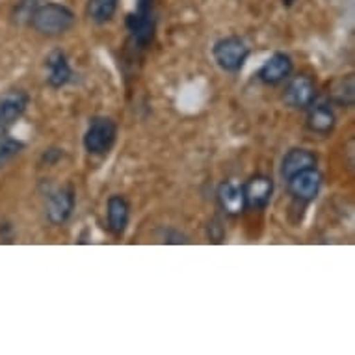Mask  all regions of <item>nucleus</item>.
Here are the masks:
<instances>
[{"label":"nucleus","instance_id":"f3484780","mask_svg":"<svg viewBox=\"0 0 355 355\" xmlns=\"http://www.w3.org/2000/svg\"><path fill=\"white\" fill-rule=\"evenodd\" d=\"M331 99L333 103H337L343 108L354 106V76L349 75L346 78H340V80L335 82L331 92Z\"/></svg>","mask_w":355,"mask_h":355},{"label":"nucleus","instance_id":"39448f33","mask_svg":"<svg viewBox=\"0 0 355 355\" xmlns=\"http://www.w3.org/2000/svg\"><path fill=\"white\" fill-rule=\"evenodd\" d=\"M322 184H324V177L318 168L303 169L286 179L288 193L302 203H313L320 193Z\"/></svg>","mask_w":355,"mask_h":355},{"label":"nucleus","instance_id":"f03ea898","mask_svg":"<svg viewBox=\"0 0 355 355\" xmlns=\"http://www.w3.org/2000/svg\"><path fill=\"white\" fill-rule=\"evenodd\" d=\"M127 30L135 45L147 49L157 34V4L155 0H138L136 10L127 15Z\"/></svg>","mask_w":355,"mask_h":355},{"label":"nucleus","instance_id":"0eeeda50","mask_svg":"<svg viewBox=\"0 0 355 355\" xmlns=\"http://www.w3.org/2000/svg\"><path fill=\"white\" fill-rule=\"evenodd\" d=\"M316 101V84L309 75H297L288 80L283 103L294 110H307Z\"/></svg>","mask_w":355,"mask_h":355},{"label":"nucleus","instance_id":"1a4fd4ad","mask_svg":"<svg viewBox=\"0 0 355 355\" xmlns=\"http://www.w3.org/2000/svg\"><path fill=\"white\" fill-rule=\"evenodd\" d=\"M28 105L30 97L23 89H13L0 99V136L10 132V128L24 116Z\"/></svg>","mask_w":355,"mask_h":355},{"label":"nucleus","instance_id":"2eb2a0df","mask_svg":"<svg viewBox=\"0 0 355 355\" xmlns=\"http://www.w3.org/2000/svg\"><path fill=\"white\" fill-rule=\"evenodd\" d=\"M47 67V82L49 86L54 87V89H62V87L67 86L71 82V78H73V69H71L69 60H67L64 51H53V53L49 54Z\"/></svg>","mask_w":355,"mask_h":355},{"label":"nucleus","instance_id":"9b49d317","mask_svg":"<svg viewBox=\"0 0 355 355\" xmlns=\"http://www.w3.org/2000/svg\"><path fill=\"white\" fill-rule=\"evenodd\" d=\"M130 220V205L123 196L114 193L106 201V227L116 239H121Z\"/></svg>","mask_w":355,"mask_h":355},{"label":"nucleus","instance_id":"20e7f679","mask_svg":"<svg viewBox=\"0 0 355 355\" xmlns=\"http://www.w3.org/2000/svg\"><path fill=\"white\" fill-rule=\"evenodd\" d=\"M212 58L225 73H239L250 58V47L239 35H225L214 43Z\"/></svg>","mask_w":355,"mask_h":355},{"label":"nucleus","instance_id":"7ed1b4c3","mask_svg":"<svg viewBox=\"0 0 355 355\" xmlns=\"http://www.w3.org/2000/svg\"><path fill=\"white\" fill-rule=\"evenodd\" d=\"M117 140V125L114 119L106 116L94 117L87 125L82 144L84 149L94 157H106L116 146Z\"/></svg>","mask_w":355,"mask_h":355},{"label":"nucleus","instance_id":"f8f14e48","mask_svg":"<svg viewBox=\"0 0 355 355\" xmlns=\"http://www.w3.org/2000/svg\"><path fill=\"white\" fill-rule=\"evenodd\" d=\"M216 199H218L220 209L227 216H233V218L240 216L245 210V199L242 187L233 181L221 182L220 187H218V192H216Z\"/></svg>","mask_w":355,"mask_h":355},{"label":"nucleus","instance_id":"f257e3e1","mask_svg":"<svg viewBox=\"0 0 355 355\" xmlns=\"http://www.w3.org/2000/svg\"><path fill=\"white\" fill-rule=\"evenodd\" d=\"M76 17L73 10L60 2H37V6L30 13V26L41 35L56 37L69 32Z\"/></svg>","mask_w":355,"mask_h":355},{"label":"nucleus","instance_id":"423d86ee","mask_svg":"<svg viewBox=\"0 0 355 355\" xmlns=\"http://www.w3.org/2000/svg\"><path fill=\"white\" fill-rule=\"evenodd\" d=\"M76 205L75 190L73 187H58L47 193V203H45V214L53 225H64L73 214Z\"/></svg>","mask_w":355,"mask_h":355},{"label":"nucleus","instance_id":"4468645a","mask_svg":"<svg viewBox=\"0 0 355 355\" xmlns=\"http://www.w3.org/2000/svg\"><path fill=\"white\" fill-rule=\"evenodd\" d=\"M309 168H318V157H316V153L311 151V149H305V147H294V149H291L283 157V162H281V177L286 181L288 177H292L297 171H303V169Z\"/></svg>","mask_w":355,"mask_h":355},{"label":"nucleus","instance_id":"9d476101","mask_svg":"<svg viewBox=\"0 0 355 355\" xmlns=\"http://www.w3.org/2000/svg\"><path fill=\"white\" fill-rule=\"evenodd\" d=\"M294 62L286 53H274L259 69V80L266 86H277L291 78Z\"/></svg>","mask_w":355,"mask_h":355},{"label":"nucleus","instance_id":"6e6552de","mask_svg":"<svg viewBox=\"0 0 355 355\" xmlns=\"http://www.w3.org/2000/svg\"><path fill=\"white\" fill-rule=\"evenodd\" d=\"M242 192H244L245 209L264 210L274 196V181L268 175L257 173L242 184Z\"/></svg>","mask_w":355,"mask_h":355},{"label":"nucleus","instance_id":"a211bd4d","mask_svg":"<svg viewBox=\"0 0 355 355\" xmlns=\"http://www.w3.org/2000/svg\"><path fill=\"white\" fill-rule=\"evenodd\" d=\"M24 149V144L17 138H13L8 135H2L0 136V168L2 166H6L8 162H12L13 158L17 157L19 153Z\"/></svg>","mask_w":355,"mask_h":355},{"label":"nucleus","instance_id":"ddd939ff","mask_svg":"<svg viewBox=\"0 0 355 355\" xmlns=\"http://www.w3.org/2000/svg\"><path fill=\"white\" fill-rule=\"evenodd\" d=\"M337 116L329 105L326 103H313L307 108V128L311 132L320 136H329L335 130Z\"/></svg>","mask_w":355,"mask_h":355},{"label":"nucleus","instance_id":"6ab92c4d","mask_svg":"<svg viewBox=\"0 0 355 355\" xmlns=\"http://www.w3.org/2000/svg\"><path fill=\"white\" fill-rule=\"evenodd\" d=\"M164 242H166V244H188L190 240H188V236H184L182 233L168 231V233L164 234Z\"/></svg>","mask_w":355,"mask_h":355},{"label":"nucleus","instance_id":"dca6fc26","mask_svg":"<svg viewBox=\"0 0 355 355\" xmlns=\"http://www.w3.org/2000/svg\"><path fill=\"white\" fill-rule=\"evenodd\" d=\"M119 6V0H87V17L95 24L110 23Z\"/></svg>","mask_w":355,"mask_h":355}]
</instances>
